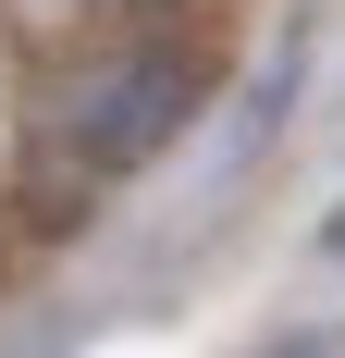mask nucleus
Wrapping results in <instances>:
<instances>
[{
	"label": "nucleus",
	"mask_w": 345,
	"mask_h": 358,
	"mask_svg": "<svg viewBox=\"0 0 345 358\" xmlns=\"http://www.w3.org/2000/svg\"><path fill=\"white\" fill-rule=\"evenodd\" d=\"M198 99H210V62L185 37H161V25L99 37V50H74V62L37 87L25 136H13L25 148V185L37 198H99V185L148 173V161L198 124Z\"/></svg>",
	"instance_id": "f257e3e1"
},
{
	"label": "nucleus",
	"mask_w": 345,
	"mask_h": 358,
	"mask_svg": "<svg viewBox=\"0 0 345 358\" xmlns=\"http://www.w3.org/2000/svg\"><path fill=\"white\" fill-rule=\"evenodd\" d=\"M13 136H25V111H0V148H13Z\"/></svg>",
	"instance_id": "f03ea898"
},
{
	"label": "nucleus",
	"mask_w": 345,
	"mask_h": 358,
	"mask_svg": "<svg viewBox=\"0 0 345 358\" xmlns=\"http://www.w3.org/2000/svg\"><path fill=\"white\" fill-rule=\"evenodd\" d=\"M321 248H345V210H333V235H321Z\"/></svg>",
	"instance_id": "7ed1b4c3"
},
{
	"label": "nucleus",
	"mask_w": 345,
	"mask_h": 358,
	"mask_svg": "<svg viewBox=\"0 0 345 358\" xmlns=\"http://www.w3.org/2000/svg\"><path fill=\"white\" fill-rule=\"evenodd\" d=\"M284 358H321V346H284Z\"/></svg>",
	"instance_id": "20e7f679"
}]
</instances>
